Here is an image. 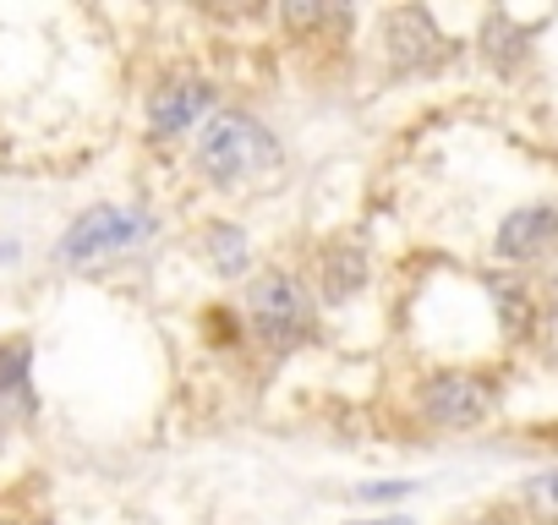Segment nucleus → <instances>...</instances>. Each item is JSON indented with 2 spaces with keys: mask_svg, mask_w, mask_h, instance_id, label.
<instances>
[{
  "mask_svg": "<svg viewBox=\"0 0 558 525\" xmlns=\"http://www.w3.org/2000/svg\"><path fill=\"white\" fill-rule=\"evenodd\" d=\"M460 525H509V514H504V509H487V514H471V520H460Z\"/></svg>",
  "mask_w": 558,
  "mask_h": 525,
  "instance_id": "obj_14",
  "label": "nucleus"
},
{
  "mask_svg": "<svg viewBox=\"0 0 558 525\" xmlns=\"http://www.w3.org/2000/svg\"><path fill=\"white\" fill-rule=\"evenodd\" d=\"M28 362H34L28 340H7V345H0V400H7V405H17V411H28V405H34Z\"/></svg>",
  "mask_w": 558,
  "mask_h": 525,
  "instance_id": "obj_10",
  "label": "nucleus"
},
{
  "mask_svg": "<svg viewBox=\"0 0 558 525\" xmlns=\"http://www.w3.org/2000/svg\"><path fill=\"white\" fill-rule=\"evenodd\" d=\"M525 509L547 525H558V471H542L525 481Z\"/></svg>",
  "mask_w": 558,
  "mask_h": 525,
  "instance_id": "obj_12",
  "label": "nucleus"
},
{
  "mask_svg": "<svg viewBox=\"0 0 558 525\" xmlns=\"http://www.w3.org/2000/svg\"><path fill=\"white\" fill-rule=\"evenodd\" d=\"M279 137L246 110H214L197 132V170L214 186H246L279 170Z\"/></svg>",
  "mask_w": 558,
  "mask_h": 525,
  "instance_id": "obj_1",
  "label": "nucleus"
},
{
  "mask_svg": "<svg viewBox=\"0 0 558 525\" xmlns=\"http://www.w3.org/2000/svg\"><path fill=\"white\" fill-rule=\"evenodd\" d=\"M362 285H367V252L356 241H329V252H324V296L345 302Z\"/></svg>",
  "mask_w": 558,
  "mask_h": 525,
  "instance_id": "obj_8",
  "label": "nucleus"
},
{
  "mask_svg": "<svg viewBox=\"0 0 558 525\" xmlns=\"http://www.w3.org/2000/svg\"><path fill=\"white\" fill-rule=\"evenodd\" d=\"M154 235V219L143 208H116V203H94L88 213H77L56 246L61 262H72V269H83V262H99V257H116L137 241Z\"/></svg>",
  "mask_w": 558,
  "mask_h": 525,
  "instance_id": "obj_3",
  "label": "nucleus"
},
{
  "mask_svg": "<svg viewBox=\"0 0 558 525\" xmlns=\"http://www.w3.org/2000/svg\"><path fill=\"white\" fill-rule=\"evenodd\" d=\"M203 115H214V83H203V77H165L148 94V132L154 137H181Z\"/></svg>",
  "mask_w": 558,
  "mask_h": 525,
  "instance_id": "obj_6",
  "label": "nucleus"
},
{
  "mask_svg": "<svg viewBox=\"0 0 558 525\" xmlns=\"http://www.w3.org/2000/svg\"><path fill=\"white\" fill-rule=\"evenodd\" d=\"M416 405H422V416H427L433 427L465 432V427L487 422V411H493V383L476 378V373H433V378L422 383Z\"/></svg>",
  "mask_w": 558,
  "mask_h": 525,
  "instance_id": "obj_4",
  "label": "nucleus"
},
{
  "mask_svg": "<svg viewBox=\"0 0 558 525\" xmlns=\"http://www.w3.org/2000/svg\"><path fill=\"white\" fill-rule=\"evenodd\" d=\"M203 252H208V269L225 274V280H241L252 269V246L235 224H208L203 230Z\"/></svg>",
  "mask_w": 558,
  "mask_h": 525,
  "instance_id": "obj_9",
  "label": "nucleus"
},
{
  "mask_svg": "<svg viewBox=\"0 0 558 525\" xmlns=\"http://www.w3.org/2000/svg\"><path fill=\"white\" fill-rule=\"evenodd\" d=\"M553 241H558V208H547V203L514 208V213L498 224V235H493V246H498L504 262H531V257H542Z\"/></svg>",
  "mask_w": 558,
  "mask_h": 525,
  "instance_id": "obj_7",
  "label": "nucleus"
},
{
  "mask_svg": "<svg viewBox=\"0 0 558 525\" xmlns=\"http://www.w3.org/2000/svg\"><path fill=\"white\" fill-rule=\"evenodd\" d=\"M405 492H416V481H367V487H356V498H405Z\"/></svg>",
  "mask_w": 558,
  "mask_h": 525,
  "instance_id": "obj_13",
  "label": "nucleus"
},
{
  "mask_svg": "<svg viewBox=\"0 0 558 525\" xmlns=\"http://www.w3.org/2000/svg\"><path fill=\"white\" fill-rule=\"evenodd\" d=\"M482 50H487V61H493L498 72H509V66H520V56H525V28H514V17L493 12V17L482 23Z\"/></svg>",
  "mask_w": 558,
  "mask_h": 525,
  "instance_id": "obj_11",
  "label": "nucleus"
},
{
  "mask_svg": "<svg viewBox=\"0 0 558 525\" xmlns=\"http://www.w3.org/2000/svg\"><path fill=\"white\" fill-rule=\"evenodd\" d=\"M351 525H416L411 514H384V520H351Z\"/></svg>",
  "mask_w": 558,
  "mask_h": 525,
  "instance_id": "obj_15",
  "label": "nucleus"
},
{
  "mask_svg": "<svg viewBox=\"0 0 558 525\" xmlns=\"http://www.w3.org/2000/svg\"><path fill=\"white\" fill-rule=\"evenodd\" d=\"M384 56L395 72H427L444 61V34L427 7H395L384 17Z\"/></svg>",
  "mask_w": 558,
  "mask_h": 525,
  "instance_id": "obj_5",
  "label": "nucleus"
},
{
  "mask_svg": "<svg viewBox=\"0 0 558 525\" xmlns=\"http://www.w3.org/2000/svg\"><path fill=\"white\" fill-rule=\"evenodd\" d=\"M246 329L274 345V351H296L318 334V296L302 274L291 269H263L246 285Z\"/></svg>",
  "mask_w": 558,
  "mask_h": 525,
  "instance_id": "obj_2",
  "label": "nucleus"
}]
</instances>
